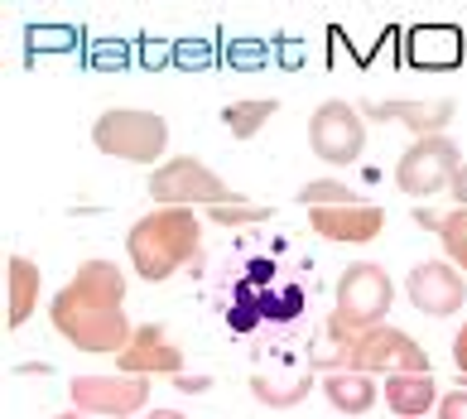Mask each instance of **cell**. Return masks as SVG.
Returning a JSON list of instances; mask_svg holds the SVG:
<instances>
[{"instance_id":"obj_3","label":"cell","mask_w":467,"mask_h":419,"mask_svg":"<svg viewBox=\"0 0 467 419\" xmlns=\"http://www.w3.org/2000/svg\"><path fill=\"white\" fill-rule=\"evenodd\" d=\"M390 304H395V279H390V270L376 266V260H352V266L337 275L327 338L342 347L348 338L367 333V328H380V323L390 319Z\"/></svg>"},{"instance_id":"obj_10","label":"cell","mask_w":467,"mask_h":419,"mask_svg":"<svg viewBox=\"0 0 467 419\" xmlns=\"http://www.w3.org/2000/svg\"><path fill=\"white\" fill-rule=\"evenodd\" d=\"M405 294L420 313H429V319H453L467 304V279L448 266V260H420V266L405 275Z\"/></svg>"},{"instance_id":"obj_8","label":"cell","mask_w":467,"mask_h":419,"mask_svg":"<svg viewBox=\"0 0 467 419\" xmlns=\"http://www.w3.org/2000/svg\"><path fill=\"white\" fill-rule=\"evenodd\" d=\"M308 150L333 169L357 164L361 150H367V116H361V107H352V101H342V97L323 101V107L308 116Z\"/></svg>"},{"instance_id":"obj_24","label":"cell","mask_w":467,"mask_h":419,"mask_svg":"<svg viewBox=\"0 0 467 419\" xmlns=\"http://www.w3.org/2000/svg\"><path fill=\"white\" fill-rule=\"evenodd\" d=\"M439 419H467V386L439 395Z\"/></svg>"},{"instance_id":"obj_9","label":"cell","mask_w":467,"mask_h":419,"mask_svg":"<svg viewBox=\"0 0 467 419\" xmlns=\"http://www.w3.org/2000/svg\"><path fill=\"white\" fill-rule=\"evenodd\" d=\"M67 400L88 419H140L150 410V381L145 376H73Z\"/></svg>"},{"instance_id":"obj_19","label":"cell","mask_w":467,"mask_h":419,"mask_svg":"<svg viewBox=\"0 0 467 419\" xmlns=\"http://www.w3.org/2000/svg\"><path fill=\"white\" fill-rule=\"evenodd\" d=\"M275 116H280V101L275 97H246V101H227L222 107V126L232 131V140H255Z\"/></svg>"},{"instance_id":"obj_6","label":"cell","mask_w":467,"mask_h":419,"mask_svg":"<svg viewBox=\"0 0 467 419\" xmlns=\"http://www.w3.org/2000/svg\"><path fill=\"white\" fill-rule=\"evenodd\" d=\"M150 198L160 203V207H217V203H227L232 198V188L222 183V173L213 164H202L193 160V154H174V160H164L160 169H150Z\"/></svg>"},{"instance_id":"obj_16","label":"cell","mask_w":467,"mask_h":419,"mask_svg":"<svg viewBox=\"0 0 467 419\" xmlns=\"http://www.w3.org/2000/svg\"><path fill=\"white\" fill-rule=\"evenodd\" d=\"M44 294V275L29 256H10L5 260V328H25L39 309Z\"/></svg>"},{"instance_id":"obj_20","label":"cell","mask_w":467,"mask_h":419,"mask_svg":"<svg viewBox=\"0 0 467 419\" xmlns=\"http://www.w3.org/2000/svg\"><path fill=\"white\" fill-rule=\"evenodd\" d=\"M270 217H275L270 203H255V198H241V194H232L217 207H207V222H217V226H261Z\"/></svg>"},{"instance_id":"obj_15","label":"cell","mask_w":467,"mask_h":419,"mask_svg":"<svg viewBox=\"0 0 467 419\" xmlns=\"http://www.w3.org/2000/svg\"><path fill=\"white\" fill-rule=\"evenodd\" d=\"M467 54V39L458 25H414L405 34V58L414 68H429V73H439V68H458Z\"/></svg>"},{"instance_id":"obj_21","label":"cell","mask_w":467,"mask_h":419,"mask_svg":"<svg viewBox=\"0 0 467 419\" xmlns=\"http://www.w3.org/2000/svg\"><path fill=\"white\" fill-rule=\"evenodd\" d=\"M251 395L261 400L265 410H294V405H304V400L314 395V372H304L294 386H270L265 376H251Z\"/></svg>"},{"instance_id":"obj_26","label":"cell","mask_w":467,"mask_h":419,"mask_svg":"<svg viewBox=\"0 0 467 419\" xmlns=\"http://www.w3.org/2000/svg\"><path fill=\"white\" fill-rule=\"evenodd\" d=\"M174 386L188 395H202V391H213V376H174Z\"/></svg>"},{"instance_id":"obj_30","label":"cell","mask_w":467,"mask_h":419,"mask_svg":"<svg viewBox=\"0 0 467 419\" xmlns=\"http://www.w3.org/2000/svg\"><path fill=\"white\" fill-rule=\"evenodd\" d=\"M54 419H88V414H82V410H63V414H54Z\"/></svg>"},{"instance_id":"obj_4","label":"cell","mask_w":467,"mask_h":419,"mask_svg":"<svg viewBox=\"0 0 467 419\" xmlns=\"http://www.w3.org/2000/svg\"><path fill=\"white\" fill-rule=\"evenodd\" d=\"M314 372H367V376H390V372H434L429 352L414 342L405 328H367L337 347V357H314Z\"/></svg>"},{"instance_id":"obj_13","label":"cell","mask_w":467,"mask_h":419,"mask_svg":"<svg viewBox=\"0 0 467 419\" xmlns=\"http://www.w3.org/2000/svg\"><path fill=\"white\" fill-rule=\"evenodd\" d=\"M453 101L448 97H395V101H371V107H361V116L371 120H395V126H405L414 140H429V135H448V126H453Z\"/></svg>"},{"instance_id":"obj_17","label":"cell","mask_w":467,"mask_h":419,"mask_svg":"<svg viewBox=\"0 0 467 419\" xmlns=\"http://www.w3.org/2000/svg\"><path fill=\"white\" fill-rule=\"evenodd\" d=\"M323 395H327V405L348 419H361L380 405V386L367 372H323Z\"/></svg>"},{"instance_id":"obj_11","label":"cell","mask_w":467,"mask_h":419,"mask_svg":"<svg viewBox=\"0 0 467 419\" xmlns=\"http://www.w3.org/2000/svg\"><path fill=\"white\" fill-rule=\"evenodd\" d=\"M116 372H126V376H183V352H179V342L164 333V323H135V338L130 347L116 357Z\"/></svg>"},{"instance_id":"obj_2","label":"cell","mask_w":467,"mask_h":419,"mask_svg":"<svg viewBox=\"0 0 467 419\" xmlns=\"http://www.w3.org/2000/svg\"><path fill=\"white\" fill-rule=\"evenodd\" d=\"M48 323L63 342H73L78 352H92V357H120L135 338V323L126 319V309H111V304H97L88 294H78L73 285H63L48 304Z\"/></svg>"},{"instance_id":"obj_29","label":"cell","mask_w":467,"mask_h":419,"mask_svg":"<svg viewBox=\"0 0 467 419\" xmlns=\"http://www.w3.org/2000/svg\"><path fill=\"white\" fill-rule=\"evenodd\" d=\"M140 419H188L183 410H145Z\"/></svg>"},{"instance_id":"obj_27","label":"cell","mask_w":467,"mask_h":419,"mask_svg":"<svg viewBox=\"0 0 467 419\" xmlns=\"http://www.w3.org/2000/svg\"><path fill=\"white\" fill-rule=\"evenodd\" d=\"M414 222L429 226V232H439V226H443V213H434V207H414Z\"/></svg>"},{"instance_id":"obj_12","label":"cell","mask_w":467,"mask_h":419,"mask_svg":"<svg viewBox=\"0 0 467 419\" xmlns=\"http://www.w3.org/2000/svg\"><path fill=\"white\" fill-rule=\"evenodd\" d=\"M314 236L333 241V246H371L386 232V207L380 203H352V207H323L308 213Z\"/></svg>"},{"instance_id":"obj_18","label":"cell","mask_w":467,"mask_h":419,"mask_svg":"<svg viewBox=\"0 0 467 419\" xmlns=\"http://www.w3.org/2000/svg\"><path fill=\"white\" fill-rule=\"evenodd\" d=\"M67 285L78 294H88V299H97V304L126 309V275H120V266H111V260H82Z\"/></svg>"},{"instance_id":"obj_5","label":"cell","mask_w":467,"mask_h":419,"mask_svg":"<svg viewBox=\"0 0 467 419\" xmlns=\"http://www.w3.org/2000/svg\"><path fill=\"white\" fill-rule=\"evenodd\" d=\"M92 145L120 164H164L169 150V120L145 107H111L92 120Z\"/></svg>"},{"instance_id":"obj_7","label":"cell","mask_w":467,"mask_h":419,"mask_svg":"<svg viewBox=\"0 0 467 419\" xmlns=\"http://www.w3.org/2000/svg\"><path fill=\"white\" fill-rule=\"evenodd\" d=\"M462 169V150L448 135H429V140H410V150L395 160V188L414 203H429L453 188Z\"/></svg>"},{"instance_id":"obj_28","label":"cell","mask_w":467,"mask_h":419,"mask_svg":"<svg viewBox=\"0 0 467 419\" xmlns=\"http://www.w3.org/2000/svg\"><path fill=\"white\" fill-rule=\"evenodd\" d=\"M448 194H453V203H458V207H467V164L458 169V179H453V188H448Z\"/></svg>"},{"instance_id":"obj_22","label":"cell","mask_w":467,"mask_h":419,"mask_svg":"<svg viewBox=\"0 0 467 419\" xmlns=\"http://www.w3.org/2000/svg\"><path fill=\"white\" fill-rule=\"evenodd\" d=\"M299 203L308 213H323V207H352V203H367V198H361L357 188H348L342 179H308L299 188Z\"/></svg>"},{"instance_id":"obj_14","label":"cell","mask_w":467,"mask_h":419,"mask_svg":"<svg viewBox=\"0 0 467 419\" xmlns=\"http://www.w3.org/2000/svg\"><path fill=\"white\" fill-rule=\"evenodd\" d=\"M439 386L434 372H390L380 376V405H390L395 419H429V410H439Z\"/></svg>"},{"instance_id":"obj_1","label":"cell","mask_w":467,"mask_h":419,"mask_svg":"<svg viewBox=\"0 0 467 419\" xmlns=\"http://www.w3.org/2000/svg\"><path fill=\"white\" fill-rule=\"evenodd\" d=\"M126 256L130 270L150 279V285H164L179 270H202V226L193 207H150L140 222H130L126 232Z\"/></svg>"},{"instance_id":"obj_25","label":"cell","mask_w":467,"mask_h":419,"mask_svg":"<svg viewBox=\"0 0 467 419\" xmlns=\"http://www.w3.org/2000/svg\"><path fill=\"white\" fill-rule=\"evenodd\" d=\"M453 366H458V386H467V319L453 333Z\"/></svg>"},{"instance_id":"obj_23","label":"cell","mask_w":467,"mask_h":419,"mask_svg":"<svg viewBox=\"0 0 467 419\" xmlns=\"http://www.w3.org/2000/svg\"><path fill=\"white\" fill-rule=\"evenodd\" d=\"M439 241H443V260L467 279V207H448L443 226H439Z\"/></svg>"}]
</instances>
